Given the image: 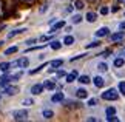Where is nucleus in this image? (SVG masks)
Here are the masks:
<instances>
[{
	"label": "nucleus",
	"mask_w": 125,
	"mask_h": 122,
	"mask_svg": "<svg viewBox=\"0 0 125 122\" xmlns=\"http://www.w3.org/2000/svg\"><path fill=\"white\" fill-rule=\"evenodd\" d=\"M19 48L17 46H9L8 50H5V56H9V54H14V53H17Z\"/></svg>",
	"instance_id": "412c9836"
},
{
	"label": "nucleus",
	"mask_w": 125,
	"mask_h": 122,
	"mask_svg": "<svg viewBox=\"0 0 125 122\" xmlns=\"http://www.w3.org/2000/svg\"><path fill=\"white\" fill-rule=\"evenodd\" d=\"M71 22H73L74 25H76V23H80V22H82V16H80V14H76V16L71 17Z\"/></svg>",
	"instance_id": "393cba45"
},
{
	"label": "nucleus",
	"mask_w": 125,
	"mask_h": 122,
	"mask_svg": "<svg viewBox=\"0 0 125 122\" xmlns=\"http://www.w3.org/2000/svg\"><path fill=\"white\" fill-rule=\"evenodd\" d=\"M37 42V39H30V40H26L25 43H26V45H32V43H36Z\"/></svg>",
	"instance_id": "58836bf2"
},
{
	"label": "nucleus",
	"mask_w": 125,
	"mask_h": 122,
	"mask_svg": "<svg viewBox=\"0 0 125 122\" xmlns=\"http://www.w3.org/2000/svg\"><path fill=\"white\" fill-rule=\"evenodd\" d=\"M96 46H99V42H97V40L88 43V45H86V50H90V48H96Z\"/></svg>",
	"instance_id": "2f4dec72"
},
{
	"label": "nucleus",
	"mask_w": 125,
	"mask_h": 122,
	"mask_svg": "<svg viewBox=\"0 0 125 122\" xmlns=\"http://www.w3.org/2000/svg\"><path fill=\"white\" fill-rule=\"evenodd\" d=\"M108 34H110V30L107 26H102L96 31V37H105V36H108Z\"/></svg>",
	"instance_id": "0eeeda50"
},
{
	"label": "nucleus",
	"mask_w": 125,
	"mask_h": 122,
	"mask_svg": "<svg viewBox=\"0 0 125 122\" xmlns=\"http://www.w3.org/2000/svg\"><path fill=\"white\" fill-rule=\"evenodd\" d=\"M114 113H116V108H114V107H108L107 108V116H111Z\"/></svg>",
	"instance_id": "473e14b6"
},
{
	"label": "nucleus",
	"mask_w": 125,
	"mask_h": 122,
	"mask_svg": "<svg viewBox=\"0 0 125 122\" xmlns=\"http://www.w3.org/2000/svg\"><path fill=\"white\" fill-rule=\"evenodd\" d=\"M77 77H79V73L76 71V70H73V71L70 73V74H66V76H65V80L68 82V84H73V82L77 79Z\"/></svg>",
	"instance_id": "423d86ee"
},
{
	"label": "nucleus",
	"mask_w": 125,
	"mask_h": 122,
	"mask_svg": "<svg viewBox=\"0 0 125 122\" xmlns=\"http://www.w3.org/2000/svg\"><path fill=\"white\" fill-rule=\"evenodd\" d=\"M110 53H111V51H110V50H107V51H105V53H104V54H102V56H104V57H107V56L110 54Z\"/></svg>",
	"instance_id": "37998d69"
},
{
	"label": "nucleus",
	"mask_w": 125,
	"mask_h": 122,
	"mask_svg": "<svg viewBox=\"0 0 125 122\" xmlns=\"http://www.w3.org/2000/svg\"><path fill=\"white\" fill-rule=\"evenodd\" d=\"M28 65H30V60H28L26 57H22V59L12 62L11 63V68H26Z\"/></svg>",
	"instance_id": "7ed1b4c3"
},
{
	"label": "nucleus",
	"mask_w": 125,
	"mask_h": 122,
	"mask_svg": "<svg viewBox=\"0 0 125 122\" xmlns=\"http://www.w3.org/2000/svg\"><path fill=\"white\" fill-rule=\"evenodd\" d=\"M22 74H23L22 71H19V73H14V74H11V76H9V80H11V82H16V80H19V79L22 77Z\"/></svg>",
	"instance_id": "6ab92c4d"
},
{
	"label": "nucleus",
	"mask_w": 125,
	"mask_h": 122,
	"mask_svg": "<svg viewBox=\"0 0 125 122\" xmlns=\"http://www.w3.org/2000/svg\"><path fill=\"white\" fill-rule=\"evenodd\" d=\"M43 90H45V87H43V84H36V85H32V87H31V94H34V96H37V94H42V93H43Z\"/></svg>",
	"instance_id": "39448f33"
},
{
	"label": "nucleus",
	"mask_w": 125,
	"mask_h": 122,
	"mask_svg": "<svg viewBox=\"0 0 125 122\" xmlns=\"http://www.w3.org/2000/svg\"><path fill=\"white\" fill-rule=\"evenodd\" d=\"M42 48H45V45H40V46H31V48H28V50H26V53L34 51V50H42Z\"/></svg>",
	"instance_id": "c9c22d12"
},
{
	"label": "nucleus",
	"mask_w": 125,
	"mask_h": 122,
	"mask_svg": "<svg viewBox=\"0 0 125 122\" xmlns=\"http://www.w3.org/2000/svg\"><path fill=\"white\" fill-rule=\"evenodd\" d=\"M77 80L80 82V84H90V82H91V79H90V77L88 76H80V77H77Z\"/></svg>",
	"instance_id": "b1692460"
},
{
	"label": "nucleus",
	"mask_w": 125,
	"mask_h": 122,
	"mask_svg": "<svg viewBox=\"0 0 125 122\" xmlns=\"http://www.w3.org/2000/svg\"><path fill=\"white\" fill-rule=\"evenodd\" d=\"M12 119L14 121H26L28 119V111L26 110H16V111H12Z\"/></svg>",
	"instance_id": "f03ea898"
},
{
	"label": "nucleus",
	"mask_w": 125,
	"mask_h": 122,
	"mask_svg": "<svg viewBox=\"0 0 125 122\" xmlns=\"http://www.w3.org/2000/svg\"><path fill=\"white\" fill-rule=\"evenodd\" d=\"M50 65H51L52 68H59V67H62V65H63V60H62V59H56V60L50 62Z\"/></svg>",
	"instance_id": "a211bd4d"
},
{
	"label": "nucleus",
	"mask_w": 125,
	"mask_h": 122,
	"mask_svg": "<svg viewBox=\"0 0 125 122\" xmlns=\"http://www.w3.org/2000/svg\"><path fill=\"white\" fill-rule=\"evenodd\" d=\"M107 121H110V122H116V121H119V118L116 114H111V116H107Z\"/></svg>",
	"instance_id": "72a5a7b5"
},
{
	"label": "nucleus",
	"mask_w": 125,
	"mask_h": 122,
	"mask_svg": "<svg viewBox=\"0 0 125 122\" xmlns=\"http://www.w3.org/2000/svg\"><path fill=\"white\" fill-rule=\"evenodd\" d=\"M108 12H110V9L107 6H102V8H100V14H102V16H107Z\"/></svg>",
	"instance_id": "f704fd0d"
},
{
	"label": "nucleus",
	"mask_w": 125,
	"mask_h": 122,
	"mask_svg": "<svg viewBox=\"0 0 125 122\" xmlns=\"http://www.w3.org/2000/svg\"><path fill=\"white\" fill-rule=\"evenodd\" d=\"M9 82H11V80H9V76L8 74H3L2 77H0V88H5Z\"/></svg>",
	"instance_id": "f8f14e48"
},
{
	"label": "nucleus",
	"mask_w": 125,
	"mask_h": 122,
	"mask_svg": "<svg viewBox=\"0 0 125 122\" xmlns=\"http://www.w3.org/2000/svg\"><path fill=\"white\" fill-rule=\"evenodd\" d=\"M97 105V99H90L88 100V107H96Z\"/></svg>",
	"instance_id": "4c0bfd02"
},
{
	"label": "nucleus",
	"mask_w": 125,
	"mask_h": 122,
	"mask_svg": "<svg viewBox=\"0 0 125 122\" xmlns=\"http://www.w3.org/2000/svg\"><path fill=\"white\" fill-rule=\"evenodd\" d=\"M46 8H48V5L45 3V5H43V6L40 8V12H45V11H46Z\"/></svg>",
	"instance_id": "a19ab883"
},
{
	"label": "nucleus",
	"mask_w": 125,
	"mask_h": 122,
	"mask_svg": "<svg viewBox=\"0 0 125 122\" xmlns=\"http://www.w3.org/2000/svg\"><path fill=\"white\" fill-rule=\"evenodd\" d=\"M63 93H54L52 94V97H51V102H54V104H57V102H62L63 100Z\"/></svg>",
	"instance_id": "9b49d317"
},
{
	"label": "nucleus",
	"mask_w": 125,
	"mask_h": 122,
	"mask_svg": "<svg viewBox=\"0 0 125 122\" xmlns=\"http://www.w3.org/2000/svg\"><path fill=\"white\" fill-rule=\"evenodd\" d=\"M93 84H94L96 87H97V88H102V87H104V84H105V80H104L100 76H96L94 79H93Z\"/></svg>",
	"instance_id": "ddd939ff"
},
{
	"label": "nucleus",
	"mask_w": 125,
	"mask_h": 122,
	"mask_svg": "<svg viewBox=\"0 0 125 122\" xmlns=\"http://www.w3.org/2000/svg\"><path fill=\"white\" fill-rule=\"evenodd\" d=\"M50 46L52 48V50H59V48L62 46V43H60V42H57V40H54V42H51V43H50Z\"/></svg>",
	"instance_id": "c85d7f7f"
},
{
	"label": "nucleus",
	"mask_w": 125,
	"mask_h": 122,
	"mask_svg": "<svg viewBox=\"0 0 125 122\" xmlns=\"http://www.w3.org/2000/svg\"><path fill=\"white\" fill-rule=\"evenodd\" d=\"M117 2H125V0H117Z\"/></svg>",
	"instance_id": "a18cd8bd"
},
{
	"label": "nucleus",
	"mask_w": 125,
	"mask_h": 122,
	"mask_svg": "<svg viewBox=\"0 0 125 122\" xmlns=\"http://www.w3.org/2000/svg\"><path fill=\"white\" fill-rule=\"evenodd\" d=\"M45 67H46V65H45V63H43V65L37 67L36 70H31V71H30V74H31V76H32V74H37V73H40V71H42V70H43V68H45Z\"/></svg>",
	"instance_id": "bb28decb"
},
{
	"label": "nucleus",
	"mask_w": 125,
	"mask_h": 122,
	"mask_svg": "<svg viewBox=\"0 0 125 122\" xmlns=\"http://www.w3.org/2000/svg\"><path fill=\"white\" fill-rule=\"evenodd\" d=\"M119 30H125V22H121V23H119Z\"/></svg>",
	"instance_id": "79ce46f5"
},
{
	"label": "nucleus",
	"mask_w": 125,
	"mask_h": 122,
	"mask_svg": "<svg viewBox=\"0 0 125 122\" xmlns=\"http://www.w3.org/2000/svg\"><path fill=\"white\" fill-rule=\"evenodd\" d=\"M77 97L79 99H86V97H88V91L83 90V88H79L77 90Z\"/></svg>",
	"instance_id": "f3484780"
},
{
	"label": "nucleus",
	"mask_w": 125,
	"mask_h": 122,
	"mask_svg": "<svg viewBox=\"0 0 125 122\" xmlns=\"http://www.w3.org/2000/svg\"><path fill=\"white\" fill-rule=\"evenodd\" d=\"M125 39V34L124 33H116V34H113L111 36V40L113 42H122Z\"/></svg>",
	"instance_id": "4468645a"
},
{
	"label": "nucleus",
	"mask_w": 125,
	"mask_h": 122,
	"mask_svg": "<svg viewBox=\"0 0 125 122\" xmlns=\"http://www.w3.org/2000/svg\"><path fill=\"white\" fill-rule=\"evenodd\" d=\"M119 91H121L122 94L125 96V80H122V82H119Z\"/></svg>",
	"instance_id": "7c9ffc66"
},
{
	"label": "nucleus",
	"mask_w": 125,
	"mask_h": 122,
	"mask_svg": "<svg viewBox=\"0 0 125 122\" xmlns=\"http://www.w3.org/2000/svg\"><path fill=\"white\" fill-rule=\"evenodd\" d=\"M0 9H2V3H0Z\"/></svg>",
	"instance_id": "49530a36"
},
{
	"label": "nucleus",
	"mask_w": 125,
	"mask_h": 122,
	"mask_svg": "<svg viewBox=\"0 0 125 122\" xmlns=\"http://www.w3.org/2000/svg\"><path fill=\"white\" fill-rule=\"evenodd\" d=\"M3 93L6 96H14V94H17V93H19V87H16V85H6V87H5V90H3Z\"/></svg>",
	"instance_id": "20e7f679"
},
{
	"label": "nucleus",
	"mask_w": 125,
	"mask_h": 122,
	"mask_svg": "<svg viewBox=\"0 0 125 122\" xmlns=\"http://www.w3.org/2000/svg\"><path fill=\"white\" fill-rule=\"evenodd\" d=\"M5 28H6V25H5V23H3V25H0V31H2V30H5Z\"/></svg>",
	"instance_id": "c03bdc74"
},
{
	"label": "nucleus",
	"mask_w": 125,
	"mask_h": 122,
	"mask_svg": "<svg viewBox=\"0 0 125 122\" xmlns=\"http://www.w3.org/2000/svg\"><path fill=\"white\" fill-rule=\"evenodd\" d=\"M25 31H26V28H19V30H14L11 33H8V39H12V37L19 36V34H23Z\"/></svg>",
	"instance_id": "9d476101"
},
{
	"label": "nucleus",
	"mask_w": 125,
	"mask_h": 122,
	"mask_svg": "<svg viewBox=\"0 0 125 122\" xmlns=\"http://www.w3.org/2000/svg\"><path fill=\"white\" fill-rule=\"evenodd\" d=\"M63 43H65V45H73V43H74V37L73 36H66L65 39H63Z\"/></svg>",
	"instance_id": "4be33fe9"
},
{
	"label": "nucleus",
	"mask_w": 125,
	"mask_h": 122,
	"mask_svg": "<svg viewBox=\"0 0 125 122\" xmlns=\"http://www.w3.org/2000/svg\"><path fill=\"white\" fill-rule=\"evenodd\" d=\"M0 99H2V96H0Z\"/></svg>",
	"instance_id": "de8ad7c7"
},
{
	"label": "nucleus",
	"mask_w": 125,
	"mask_h": 122,
	"mask_svg": "<svg viewBox=\"0 0 125 122\" xmlns=\"http://www.w3.org/2000/svg\"><path fill=\"white\" fill-rule=\"evenodd\" d=\"M117 91L114 90V88H110V90H107L105 93H102V99L104 100H116L117 99Z\"/></svg>",
	"instance_id": "f257e3e1"
},
{
	"label": "nucleus",
	"mask_w": 125,
	"mask_h": 122,
	"mask_svg": "<svg viewBox=\"0 0 125 122\" xmlns=\"http://www.w3.org/2000/svg\"><path fill=\"white\" fill-rule=\"evenodd\" d=\"M9 68H11V63L9 62H0V71L2 73H6Z\"/></svg>",
	"instance_id": "dca6fc26"
},
{
	"label": "nucleus",
	"mask_w": 125,
	"mask_h": 122,
	"mask_svg": "<svg viewBox=\"0 0 125 122\" xmlns=\"http://www.w3.org/2000/svg\"><path fill=\"white\" fill-rule=\"evenodd\" d=\"M124 59L122 57H117V59H114V67H117V68H121V67H124Z\"/></svg>",
	"instance_id": "a878e982"
},
{
	"label": "nucleus",
	"mask_w": 125,
	"mask_h": 122,
	"mask_svg": "<svg viewBox=\"0 0 125 122\" xmlns=\"http://www.w3.org/2000/svg\"><path fill=\"white\" fill-rule=\"evenodd\" d=\"M83 6H85L83 0H76V2H74V8H77V9H82Z\"/></svg>",
	"instance_id": "cd10ccee"
},
{
	"label": "nucleus",
	"mask_w": 125,
	"mask_h": 122,
	"mask_svg": "<svg viewBox=\"0 0 125 122\" xmlns=\"http://www.w3.org/2000/svg\"><path fill=\"white\" fill-rule=\"evenodd\" d=\"M86 54H77V56H74V57H71V62H74V60H79V59H82V57H85Z\"/></svg>",
	"instance_id": "e433bc0d"
},
{
	"label": "nucleus",
	"mask_w": 125,
	"mask_h": 122,
	"mask_svg": "<svg viewBox=\"0 0 125 122\" xmlns=\"http://www.w3.org/2000/svg\"><path fill=\"white\" fill-rule=\"evenodd\" d=\"M62 76H66V73L63 70H59V71H57V77H62Z\"/></svg>",
	"instance_id": "ea45409f"
},
{
	"label": "nucleus",
	"mask_w": 125,
	"mask_h": 122,
	"mask_svg": "<svg viewBox=\"0 0 125 122\" xmlns=\"http://www.w3.org/2000/svg\"><path fill=\"white\" fill-rule=\"evenodd\" d=\"M43 87H45L46 90H54L56 88V82L54 80H45L43 82Z\"/></svg>",
	"instance_id": "2eb2a0df"
},
{
	"label": "nucleus",
	"mask_w": 125,
	"mask_h": 122,
	"mask_svg": "<svg viewBox=\"0 0 125 122\" xmlns=\"http://www.w3.org/2000/svg\"><path fill=\"white\" fill-rule=\"evenodd\" d=\"M42 116H43L45 119H51L52 116H54V113H52L51 110H43V111H42Z\"/></svg>",
	"instance_id": "aec40b11"
},
{
	"label": "nucleus",
	"mask_w": 125,
	"mask_h": 122,
	"mask_svg": "<svg viewBox=\"0 0 125 122\" xmlns=\"http://www.w3.org/2000/svg\"><path fill=\"white\" fill-rule=\"evenodd\" d=\"M97 70H99L100 73H105V71L108 70V65H107V63H105V62H100L99 65H97Z\"/></svg>",
	"instance_id": "5701e85b"
},
{
	"label": "nucleus",
	"mask_w": 125,
	"mask_h": 122,
	"mask_svg": "<svg viewBox=\"0 0 125 122\" xmlns=\"http://www.w3.org/2000/svg\"><path fill=\"white\" fill-rule=\"evenodd\" d=\"M65 26V22L63 20H59V22H57V23H52V28H51V34H54L57 30H60V28H63Z\"/></svg>",
	"instance_id": "1a4fd4ad"
},
{
	"label": "nucleus",
	"mask_w": 125,
	"mask_h": 122,
	"mask_svg": "<svg viewBox=\"0 0 125 122\" xmlns=\"http://www.w3.org/2000/svg\"><path fill=\"white\" fill-rule=\"evenodd\" d=\"M22 104L25 105V107H30V105H32V104H34V100H32L31 97H28V99H23V102H22Z\"/></svg>",
	"instance_id": "c756f323"
},
{
	"label": "nucleus",
	"mask_w": 125,
	"mask_h": 122,
	"mask_svg": "<svg viewBox=\"0 0 125 122\" xmlns=\"http://www.w3.org/2000/svg\"><path fill=\"white\" fill-rule=\"evenodd\" d=\"M85 19H86V22H90V23H94L96 20H97V14H96V12H93V11H90V12H86Z\"/></svg>",
	"instance_id": "6e6552de"
}]
</instances>
